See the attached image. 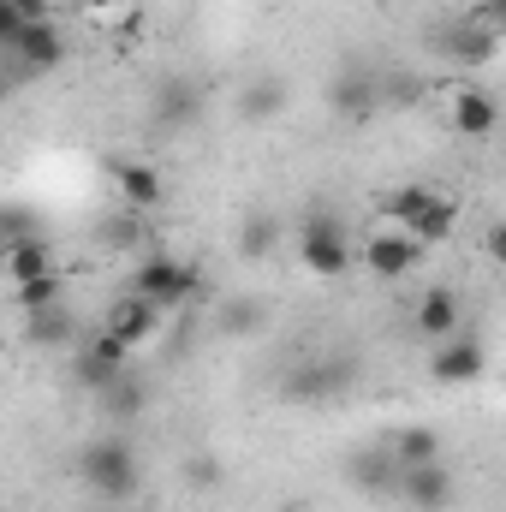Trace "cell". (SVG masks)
Listing matches in <instances>:
<instances>
[{"label": "cell", "mask_w": 506, "mask_h": 512, "mask_svg": "<svg viewBox=\"0 0 506 512\" xmlns=\"http://www.w3.org/2000/svg\"><path fill=\"white\" fill-rule=\"evenodd\" d=\"M203 114H209V96H203V84L197 78H185V72H167V78H155V90H149V126L155 131H191L203 126Z\"/></svg>", "instance_id": "7"}, {"label": "cell", "mask_w": 506, "mask_h": 512, "mask_svg": "<svg viewBox=\"0 0 506 512\" xmlns=\"http://www.w3.org/2000/svg\"><path fill=\"white\" fill-rule=\"evenodd\" d=\"M268 328V304L251 298V292H233V298H221V310H215V334L221 340H251Z\"/></svg>", "instance_id": "18"}, {"label": "cell", "mask_w": 506, "mask_h": 512, "mask_svg": "<svg viewBox=\"0 0 506 512\" xmlns=\"http://www.w3.org/2000/svg\"><path fill=\"white\" fill-rule=\"evenodd\" d=\"M435 48H441L447 60H459V66H489V60L501 54V30H483V24L459 18V24L435 30Z\"/></svg>", "instance_id": "14"}, {"label": "cell", "mask_w": 506, "mask_h": 512, "mask_svg": "<svg viewBox=\"0 0 506 512\" xmlns=\"http://www.w3.org/2000/svg\"><path fill=\"white\" fill-rule=\"evenodd\" d=\"M24 346H30V352H72V346H78V316H72L66 304L24 316Z\"/></svg>", "instance_id": "17"}, {"label": "cell", "mask_w": 506, "mask_h": 512, "mask_svg": "<svg viewBox=\"0 0 506 512\" xmlns=\"http://www.w3.org/2000/svg\"><path fill=\"white\" fill-rule=\"evenodd\" d=\"M387 453L399 459V471H405V465H429V459H441V435H435L429 423H411V429H399V435L387 441Z\"/></svg>", "instance_id": "25"}, {"label": "cell", "mask_w": 506, "mask_h": 512, "mask_svg": "<svg viewBox=\"0 0 506 512\" xmlns=\"http://www.w3.org/2000/svg\"><path fill=\"white\" fill-rule=\"evenodd\" d=\"M417 102H423V78L399 72V66H381V114L387 108H417Z\"/></svg>", "instance_id": "28"}, {"label": "cell", "mask_w": 506, "mask_h": 512, "mask_svg": "<svg viewBox=\"0 0 506 512\" xmlns=\"http://www.w3.org/2000/svg\"><path fill=\"white\" fill-rule=\"evenodd\" d=\"M102 245H114V251L137 245V209H126V215H108V221H102Z\"/></svg>", "instance_id": "30"}, {"label": "cell", "mask_w": 506, "mask_h": 512, "mask_svg": "<svg viewBox=\"0 0 506 512\" xmlns=\"http://www.w3.org/2000/svg\"><path fill=\"white\" fill-rule=\"evenodd\" d=\"M435 197H441V191H429V185H399V191H387V197H381V215H387L399 233H411V227L435 209Z\"/></svg>", "instance_id": "20"}, {"label": "cell", "mask_w": 506, "mask_h": 512, "mask_svg": "<svg viewBox=\"0 0 506 512\" xmlns=\"http://www.w3.org/2000/svg\"><path fill=\"white\" fill-rule=\"evenodd\" d=\"M292 512H298V507H292Z\"/></svg>", "instance_id": "36"}, {"label": "cell", "mask_w": 506, "mask_h": 512, "mask_svg": "<svg viewBox=\"0 0 506 512\" xmlns=\"http://www.w3.org/2000/svg\"><path fill=\"white\" fill-rule=\"evenodd\" d=\"M54 304H66V280L48 268V274H36V280H18V310L24 316H36V310H54Z\"/></svg>", "instance_id": "27"}, {"label": "cell", "mask_w": 506, "mask_h": 512, "mask_svg": "<svg viewBox=\"0 0 506 512\" xmlns=\"http://www.w3.org/2000/svg\"><path fill=\"white\" fill-rule=\"evenodd\" d=\"M60 66H66V36H60L54 18H42V24H24L18 30V42L6 48V66L0 72H12V84H24V78H54Z\"/></svg>", "instance_id": "6"}, {"label": "cell", "mask_w": 506, "mask_h": 512, "mask_svg": "<svg viewBox=\"0 0 506 512\" xmlns=\"http://www.w3.org/2000/svg\"><path fill=\"white\" fill-rule=\"evenodd\" d=\"M393 501H405L411 512H453L459 507V477H453L441 459H429V465H405Z\"/></svg>", "instance_id": "8"}, {"label": "cell", "mask_w": 506, "mask_h": 512, "mask_svg": "<svg viewBox=\"0 0 506 512\" xmlns=\"http://www.w3.org/2000/svg\"><path fill=\"white\" fill-rule=\"evenodd\" d=\"M286 108H292V90H286V78H280V72L251 78V84L239 90V102H233L239 126H274V120H286Z\"/></svg>", "instance_id": "11"}, {"label": "cell", "mask_w": 506, "mask_h": 512, "mask_svg": "<svg viewBox=\"0 0 506 512\" xmlns=\"http://www.w3.org/2000/svg\"><path fill=\"white\" fill-rule=\"evenodd\" d=\"M0 262H6V274H12V280H36V274H48V268H54V251H48V239H42V233H30V239L0 245Z\"/></svg>", "instance_id": "22"}, {"label": "cell", "mask_w": 506, "mask_h": 512, "mask_svg": "<svg viewBox=\"0 0 506 512\" xmlns=\"http://www.w3.org/2000/svg\"><path fill=\"white\" fill-rule=\"evenodd\" d=\"M108 179H114V191L126 197V209H155V203L167 197V185H161V173H155L149 161H126V155H108Z\"/></svg>", "instance_id": "15"}, {"label": "cell", "mask_w": 506, "mask_h": 512, "mask_svg": "<svg viewBox=\"0 0 506 512\" xmlns=\"http://www.w3.org/2000/svg\"><path fill=\"white\" fill-rule=\"evenodd\" d=\"M483 370H489V346L477 334H465V328L453 340H441L435 358H429V376L441 387H471V382H483Z\"/></svg>", "instance_id": "9"}, {"label": "cell", "mask_w": 506, "mask_h": 512, "mask_svg": "<svg viewBox=\"0 0 506 512\" xmlns=\"http://www.w3.org/2000/svg\"><path fill=\"white\" fill-rule=\"evenodd\" d=\"M197 286H203V274H197L185 256H143V262L126 274V292L131 298H143V304H155V310H179V304H191Z\"/></svg>", "instance_id": "3"}, {"label": "cell", "mask_w": 506, "mask_h": 512, "mask_svg": "<svg viewBox=\"0 0 506 512\" xmlns=\"http://www.w3.org/2000/svg\"><path fill=\"white\" fill-rule=\"evenodd\" d=\"M453 227H459V203H453V197H435V209L411 227V239L429 251V245H447V239H453Z\"/></svg>", "instance_id": "26"}, {"label": "cell", "mask_w": 506, "mask_h": 512, "mask_svg": "<svg viewBox=\"0 0 506 512\" xmlns=\"http://www.w3.org/2000/svg\"><path fill=\"white\" fill-rule=\"evenodd\" d=\"M155 328H161V310H155V304H143V298H131V292H120V298L108 304V316H102V334L126 340L131 352H137Z\"/></svg>", "instance_id": "16"}, {"label": "cell", "mask_w": 506, "mask_h": 512, "mask_svg": "<svg viewBox=\"0 0 506 512\" xmlns=\"http://www.w3.org/2000/svg\"><path fill=\"white\" fill-rule=\"evenodd\" d=\"M346 483L364 489L370 501H393V489H399V459H393L387 447H352V453H346Z\"/></svg>", "instance_id": "12"}, {"label": "cell", "mask_w": 506, "mask_h": 512, "mask_svg": "<svg viewBox=\"0 0 506 512\" xmlns=\"http://www.w3.org/2000/svg\"><path fill=\"white\" fill-rule=\"evenodd\" d=\"M358 376L364 370H358L352 352H310L280 376V399L286 405H334V399H346L358 387Z\"/></svg>", "instance_id": "1"}, {"label": "cell", "mask_w": 506, "mask_h": 512, "mask_svg": "<svg viewBox=\"0 0 506 512\" xmlns=\"http://www.w3.org/2000/svg\"><path fill=\"white\" fill-rule=\"evenodd\" d=\"M328 108L346 120V126H370L381 114V66L376 60H340L334 84H328Z\"/></svg>", "instance_id": "5"}, {"label": "cell", "mask_w": 506, "mask_h": 512, "mask_svg": "<svg viewBox=\"0 0 506 512\" xmlns=\"http://www.w3.org/2000/svg\"><path fill=\"white\" fill-rule=\"evenodd\" d=\"M96 405H102V417H108V423H131V417H143V405H149V387H143V382L126 370L114 387H102V393H96Z\"/></svg>", "instance_id": "23"}, {"label": "cell", "mask_w": 506, "mask_h": 512, "mask_svg": "<svg viewBox=\"0 0 506 512\" xmlns=\"http://www.w3.org/2000/svg\"><path fill=\"white\" fill-rule=\"evenodd\" d=\"M18 30H24V18H18V12H12L6 0H0V54H6L12 42H18Z\"/></svg>", "instance_id": "32"}, {"label": "cell", "mask_w": 506, "mask_h": 512, "mask_svg": "<svg viewBox=\"0 0 506 512\" xmlns=\"http://www.w3.org/2000/svg\"><path fill=\"white\" fill-rule=\"evenodd\" d=\"M453 126H459V137H489L501 126V102L489 90H459L453 96Z\"/></svg>", "instance_id": "19"}, {"label": "cell", "mask_w": 506, "mask_h": 512, "mask_svg": "<svg viewBox=\"0 0 506 512\" xmlns=\"http://www.w3.org/2000/svg\"><path fill=\"white\" fill-rule=\"evenodd\" d=\"M12 90H18V84H12V72H0V102H6Z\"/></svg>", "instance_id": "34"}, {"label": "cell", "mask_w": 506, "mask_h": 512, "mask_svg": "<svg viewBox=\"0 0 506 512\" xmlns=\"http://www.w3.org/2000/svg\"><path fill=\"white\" fill-rule=\"evenodd\" d=\"M423 262V245L411 239V233H376V239H364V268L376 274V280H405L411 268Z\"/></svg>", "instance_id": "13"}, {"label": "cell", "mask_w": 506, "mask_h": 512, "mask_svg": "<svg viewBox=\"0 0 506 512\" xmlns=\"http://www.w3.org/2000/svg\"><path fill=\"white\" fill-rule=\"evenodd\" d=\"M298 262L310 268V274H322V280H340L358 256H352V239H346V221L328 209V203H316L310 215H304V233H298Z\"/></svg>", "instance_id": "4"}, {"label": "cell", "mask_w": 506, "mask_h": 512, "mask_svg": "<svg viewBox=\"0 0 506 512\" xmlns=\"http://www.w3.org/2000/svg\"><path fill=\"white\" fill-rule=\"evenodd\" d=\"M0 512H18V507H0Z\"/></svg>", "instance_id": "35"}, {"label": "cell", "mask_w": 506, "mask_h": 512, "mask_svg": "<svg viewBox=\"0 0 506 512\" xmlns=\"http://www.w3.org/2000/svg\"><path fill=\"white\" fill-rule=\"evenodd\" d=\"M78 483L96 489V495H108V501L137 495V483H143L137 447H131L126 435H96V441H84V447H78Z\"/></svg>", "instance_id": "2"}, {"label": "cell", "mask_w": 506, "mask_h": 512, "mask_svg": "<svg viewBox=\"0 0 506 512\" xmlns=\"http://www.w3.org/2000/svg\"><path fill=\"white\" fill-rule=\"evenodd\" d=\"M274 245H280V221L268 209H245V221H239V262H268Z\"/></svg>", "instance_id": "21"}, {"label": "cell", "mask_w": 506, "mask_h": 512, "mask_svg": "<svg viewBox=\"0 0 506 512\" xmlns=\"http://www.w3.org/2000/svg\"><path fill=\"white\" fill-rule=\"evenodd\" d=\"M185 477L203 483V489H215V483H227V465H221L215 453H191V459H185Z\"/></svg>", "instance_id": "29"}, {"label": "cell", "mask_w": 506, "mask_h": 512, "mask_svg": "<svg viewBox=\"0 0 506 512\" xmlns=\"http://www.w3.org/2000/svg\"><path fill=\"white\" fill-rule=\"evenodd\" d=\"M6 6H12L24 24H42V18H54V6H48V0H6Z\"/></svg>", "instance_id": "31"}, {"label": "cell", "mask_w": 506, "mask_h": 512, "mask_svg": "<svg viewBox=\"0 0 506 512\" xmlns=\"http://www.w3.org/2000/svg\"><path fill=\"white\" fill-rule=\"evenodd\" d=\"M411 328L423 334V340H453L459 328H465V298L453 292V286H429L417 304H411Z\"/></svg>", "instance_id": "10"}, {"label": "cell", "mask_w": 506, "mask_h": 512, "mask_svg": "<svg viewBox=\"0 0 506 512\" xmlns=\"http://www.w3.org/2000/svg\"><path fill=\"white\" fill-rule=\"evenodd\" d=\"M126 370H131V364H108V358H96V352H84V346H72V364H66L72 387H84V393H102V387H114Z\"/></svg>", "instance_id": "24"}, {"label": "cell", "mask_w": 506, "mask_h": 512, "mask_svg": "<svg viewBox=\"0 0 506 512\" xmlns=\"http://www.w3.org/2000/svg\"><path fill=\"white\" fill-rule=\"evenodd\" d=\"M78 6H84V12H114L120 0H78Z\"/></svg>", "instance_id": "33"}]
</instances>
